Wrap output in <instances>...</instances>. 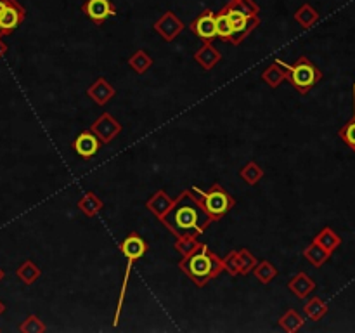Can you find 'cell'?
I'll return each instance as SVG.
<instances>
[{
    "label": "cell",
    "mask_w": 355,
    "mask_h": 333,
    "mask_svg": "<svg viewBox=\"0 0 355 333\" xmlns=\"http://www.w3.org/2000/svg\"><path fill=\"white\" fill-rule=\"evenodd\" d=\"M162 224L175 236V239H180L200 238L214 224V221L205 212L200 201L193 196V193L186 189L175 196L172 208L162 219Z\"/></svg>",
    "instance_id": "6da1fadb"
},
{
    "label": "cell",
    "mask_w": 355,
    "mask_h": 333,
    "mask_svg": "<svg viewBox=\"0 0 355 333\" xmlns=\"http://www.w3.org/2000/svg\"><path fill=\"white\" fill-rule=\"evenodd\" d=\"M179 269L196 287L203 288L224 271V264H222L220 257L207 243L200 241V245L193 252L182 255V260L179 262Z\"/></svg>",
    "instance_id": "7a4b0ae2"
},
{
    "label": "cell",
    "mask_w": 355,
    "mask_h": 333,
    "mask_svg": "<svg viewBox=\"0 0 355 333\" xmlns=\"http://www.w3.org/2000/svg\"><path fill=\"white\" fill-rule=\"evenodd\" d=\"M191 193L201 203V207L205 208L208 215L211 217V221H220L225 214L232 210L236 207V200L231 196L227 189H225L222 184L215 182L211 184L210 189L203 191L198 186L191 187Z\"/></svg>",
    "instance_id": "3957f363"
},
{
    "label": "cell",
    "mask_w": 355,
    "mask_h": 333,
    "mask_svg": "<svg viewBox=\"0 0 355 333\" xmlns=\"http://www.w3.org/2000/svg\"><path fill=\"white\" fill-rule=\"evenodd\" d=\"M288 82L302 94L311 92L315 85L322 80V71L307 58V56H300L293 65H288Z\"/></svg>",
    "instance_id": "277c9868"
},
{
    "label": "cell",
    "mask_w": 355,
    "mask_h": 333,
    "mask_svg": "<svg viewBox=\"0 0 355 333\" xmlns=\"http://www.w3.org/2000/svg\"><path fill=\"white\" fill-rule=\"evenodd\" d=\"M225 14H227V19L231 23L232 28V45H241V42L245 40L246 37L252 35L253 30H257L260 24V16H248L243 10H239L238 7L231 6L227 2V6L224 7Z\"/></svg>",
    "instance_id": "5b68a950"
},
{
    "label": "cell",
    "mask_w": 355,
    "mask_h": 333,
    "mask_svg": "<svg viewBox=\"0 0 355 333\" xmlns=\"http://www.w3.org/2000/svg\"><path fill=\"white\" fill-rule=\"evenodd\" d=\"M186 24L177 16L173 10H166L153 24V30L159 35L165 42H173L184 31Z\"/></svg>",
    "instance_id": "8992f818"
},
{
    "label": "cell",
    "mask_w": 355,
    "mask_h": 333,
    "mask_svg": "<svg viewBox=\"0 0 355 333\" xmlns=\"http://www.w3.org/2000/svg\"><path fill=\"white\" fill-rule=\"evenodd\" d=\"M89 128L101 139L103 144H110V142L114 141V139L121 134V130H123L120 121H118L111 113L101 114Z\"/></svg>",
    "instance_id": "52a82bcc"
},
{
    "label": "cell",
    "mask_w": 355,
    "mask_h": 333,
    "mask_svg": "<svg viewBox=\"0 0 355 333\" xmlns=\"http://www.w3.org/2000/svg\"><path fill=\"white\" fill-rule=\"evenodd\" d=\"M82 12L94 24L101 26L107 17L116 16V7H114V3L111 0H85L82 3Z\"/></svg>",
    "instance_id": "ba28073f"
},
{
    "label": "cell",
    "mask_w": 355,
    "mask_h": 333,
    "mask_svg": "<svg viewBox=\"0 0 355 333\" xmlns=\"http://www.w3.org/2000/svg\"><path fill=\"white\" fill-rule=\"evenodd\" d=\"M101 146H103V142H101V139L97 137L90 128H85V130L80 132V134L75 137V141L71 142L73 151L83 160L94 158V156L99 153Z\"/></svg>",
    "instance_id": "9c48e42d"
},
{
    "label": "cell",
    "mask_w": 355,
    "mask_h": 333,
    "mask_svg": "<svg viewBox=\"0 0 355 333\" xmlns=\"http://www.w3.org/2000/svg\"><path fill=\"white\" fill-rule=\"evenodd\" d=\"M148 248H149L148 241H146V239L135 231L128 232L120 243V252L123 253L125 259L132 264L137 262L139 259H142V257L148 253Z\"/></svg>",
    "instance_id": "30bf717a"
},
{
    "label": "cell",
    "mask_w": 355,
    "mask_h": 333,
    "mask_svg": "<svg viewBox=\"0 0 355 333\" xmlns=\"http://www.w3.org/2000/svg\"><path fill=\"white\" fill-rule=\"evenodd\" d=\"M189 30L203 42H214L217 38L215 33V12L211 9H205L194 21H191Z\"/></svg>",
    "instance_id": "8fae6325"
},
{
    "label": "cell",
    "mask_w": 355,
    "mask_h": 333,
    "mask_svg": "<svg viewBox=\"0 0 355 333\" xmlns=\"http://www.w3.org/2000/svg\"><path fill=\"white\" fill-rule=\"evenodd\" d=\"M24 17H26V9L17 0L10 3L3 16L0 17V37L3 38L7 35H12L23 24Z\"/></svg>",
    "instance_id": "7c38bea8"
},
{
    "label": "cell",
    "mask_w": 355,
    "mask_h": 333,
    "mask_svg": "<svg viewBox=\"0 0 355 333\" xmlns=\"http://www.w3.org/2000/svg\"><path fill=\"white\" fill-rule=\"evenodd\" d=\"M87 96L97 104V106H106L114 96H116V89L111 85V82H107L104 76H99L92 85L87 89Z\"/></svg>",
    "instance_id": "4fadbf2b"
},
{
    "label": "cell",
    "mask_w": 355,
    "mask_h": 333,
    "mask_svg": "<svg viewBox=\"0 0 355 333\" xmlns=\"http://www.w3.org/2000/svg\"><path fill=\"white\" fill-rule=\"evenodd\" d=\"M173 201H175V198L170 196L165 189H158L148 201H146V208H148L158 221H162V219L168 214L170 208H172Z\"/></svg>",
    "instance_id": "5bb4252c"
},
{
    "label": "cell",
    "mask_w": 355,
    "mask_h": 333,
    "mask_svg": "<svg viewBox=\"0 0 355 333\" xmlns=\"http://www.w3.org/2000/svg\"><path fill=\"white\" fill-rule=\"evenodd\" d=\"M220 59H222L220 51H218V49L215 47L211 42H203V45H201V47L194 52V61H196L198 65L205 69V71H210V69H214L215 66L220 62Z\"/></svg>",
    "instance_id": "9a60e30c"
},
{
    "label": "cell",
    "mask_w": 355,
    "mask_h": 333,
    "mask_svg": "<svg viewBox=\"0 0 355 333\" xmlns=\"http://www.w3.org/2000/svg\"><path fill=\"white\" fill-rule=\"evenodd\" d=\"M288 76V62L283 59H276L272 65L267 66L262 73V80L270 87V89H277L281 83L286 80Z\"/></svg>",
    "instance_id": "2e32d148"
},
{
    "label": "cell",
    "mask_w": 355,
    "mask_h": 333,
    "mask_svg": "<svg viewBox=\"0 0 355 333\" xmlns=\"http://www.w3.org/2000/svg\"><path fill=\"white\" fill-rule=\"evenodd\" d=\"M288 288H290L291 293H295L300 300H304L315 290V280H312L307 273L302 271V273H297L288 281Z\"/></svg>",
    "instance_id": "e0dca14e"
},
{
    "label": "cell",
    "mask_w": 355,
    "mask_h": 333,
    "mask_svg": "<svg viewBox=\"0 0 355 333\" xmlns=\"http://www.w3.org/2000/svg\"><path fill=\"white\" fill-rule=\"evenodd\" d=\"M76 207L87 217H96L101 210L104 208V201L97 196L94 191H87L78 201H76Z\"/></svg>",
    "instance_id": "ac0fdd59"
},
{
    "label": "cell",
    "mask_w": 355,
    "mask_h": 333,
    "mask_svg": "<svg viewBox=\"0 0 355 333\" xmlns=\"http://www.w3.org/2000/svg\"><path fill=\"white\" fill-rule=\"evenodd\" d=\"M16 276L21 283L30 287V284H33L35 281L42 276V269L33 262V260H24V262H21L19 266H17Z\"/></svg>",
    "instance_id": "d6986e66"
},
{
    "label": "cell",
    "mask_w": 355,
    "mask_h": 333,
    "mask_svg": "<svg viewBox=\"0 0 355 333\" xmlns=\"http://www.w3.org/2000/svg\"><path fill=\"white\" fill-rule=\"evenodd\" d=\"M304 257L314 267H322L329 259H331V252H328V250L322 248L321 245H318L315 241H312L311 245L304 250Z\"/></svg>",
    "instance_id": "ffe728a7"
},
{
    "label": "cell",
    "mask_w": 355,
    "mask_h": 333,
    "mask_svg": "<svg viewBox=\"0 0 355 333\" xmlns=\"http://www.w3.org/2000/svg\"><path fill=\"white\" fill-rule=\"evenodd\" d=\"M312 241H315L318 245H321L322 248L328 250V252L331 253L342 245V238H340V234H336L331 228H322L321 231L315 234V238L312 239Z\"/></svg>",
    "instance_id": "44dd1931"
},
{
    "label": "cell",
    "mask_w": 355,
    "mask_h": 333,
    "mask_svg": "<svg viewBox=\"0 0 355 333\" xmlns=\"http://www.w3.org/2000/svg\"><path fill=\"white\" fill-rule=\"evenodd\" d=\"M277 323H279V326L284 330V332L295 333V332H298L300 328H304L305 319H304V316H302L300 312L295 311V309H288V311L281 316L279 321Z\"/></svg>",
    "instance_id": "7402d4cb"
},
{
    "label": "cell",
    "mask_w": 355,
    "mask_h": 333,
    "mask_svg": "<svg viewBox=\"0 0 355 333\" xmlns=\"http://www.w3.org/2000/svg\"><path fill=\"white\" fill-rule=\"evenodd\" d=\"M127 62L137 75H144L146 71H149V68H151L155 61H153V58L144 51V49H139V51H135L134 54L128 58Z\"/></svg>",
    "instance_id": "603a6c76"
},
{
    "label": "cell",
    "mask_w": 355,
    "mask_h": 333,
    "mask_svg": "<svg viewBox=\"0 0 355 333\" xmlns=\"http://www.w3.org/2000/svg\"><path fill=\"white\" fill-rule=\"evenodd\" d=\"M293 17L304 30H311V28L319 21V12L311 6V3H304L300 9H297Z\"/></svg>",
    "instance_id": "cb8c5ba5"
},
{
    "label": "cell",
    "mask_w": 355,
    "mask_h": 333,
    "mask_svg": "<svg viewBox=\"0 0 355 333\" xmlns=\"http://www.w3.org/2000/svg\"><path fill=\"white\" fill-rule=\"evenodd\" d=\"M304 312L309 319H312V321H319V319H322L328 314V304H326L321 297H312L309 298L307 304L304 305Z\"/></svg>",
    "instance_id": "d4e9b609"
},
{
    "label": "cell",
    "mask_w": 355,
    "mask_h": 333,
    "mask_svg": "<svg viewBox=\"0 0 355 333\" xmlns=\"http://www.w3.org/2000/svg\"><path fill=\"white\" fill-rule=\"evenodd\" d=\"M263 176H266V172H263V169L257 162H248L241 170H239V177H241L248 186L259 184L260 180L263 179Z\"/></svg>",
    "instance_id": "484cf974"
},
{
    "label": "cell",
    "mask_w": 355,
    "mask_h": 333,
    "mask_svg": "<svg viewBox=\"0 0 355 333\" xmlns=\"http://www.w3.org/2000/svg\"><path fill=\"white\" fill-rule=\"evenodd\" d=\"M215 33H217V37L220 38V40L232 44V28L224 9L215 12Z\"/></svg>",
    "instance_id": "4316f807"
},
{
    "label": "cell",
    "mask_w": 355,
    "mask_h": 333,
    "mask_svg": "<svg viewBox=\"0 0 355 333\" xmlns=\"http://www.w3.org/2000/svg\"><path fill=\"white\" fill-rule=\"evenodd\" d=\"M252 273L255 274V278L259 280V283H262V284H269L270 281L277 276L276 266H274L270 260H260V262L253 267Z\"/></svg>",
    "instance_id": "83f0119b"
},
{
    "label": "cell",
    "mask_w": 355,
    "mask_h": 333,
    "mask_svg": "<svg viewBox=\"0 0 355 333\" xmlns=\"http://www.w3.org/2000/svg\"><path fill=\"white\" fill-rule=\"evenodd\" d=\"M354 99H355V83H354ZM340 139L355 151V101H354V117L338 130Z\"/></svg>",
    "instance_id": "f1b7e54d"
},
{
    "label": "cell",
    "mask_w": 355,
    "mask_h": 333,
    "mask_svg": "<svg viewBox=\"0 0 355 333\" xmlns=\"http://www.w3.org/2000/svg\"><path fill=\"white\" fill-rule=\"evenodd\" d=\"M238 259H239V274H243V276H248V274L253 271V267L259 264L257 257L253 255L248 248L238 250Z\"/></svg>",
    "instance_id": "f546056e"
},
{
    "label": "cell",
    "mask_w": 355,
    "mask_h": 333,
    "mask_svg": "<svg viewBox=\"0 0 355 333\" xmlns=\"http://www.w3.org/2000/svg\"><path fill=\"white\" fill-rule=\"evenodd\" d=\"M19 332L21 333H45L47 332V326H45V323L42 321L38 316L30 314L19 325Z\"/></svg>",
    "instance_id": "4dcf8cb0"
},
{
    "label": "cell",
    "mask_w": 355,
    "mask_h": 333,
    "mask_svg": "<svg viewBox=\"0 0 355 333\" xmlns=\"http://www.w3.org/2000/svg\"><path fill=\"white\" fill-rule=\"evenodd\" d=\"M229 3L234 7H238L239 10H243V12L248 14V16H252V17L259 16L260 14V7L255 0H229Z\"/></svg>",
    "instance_id": "1f68e13d"
},
{
    "label": "cell",
    "mask_w": 355,
    "mask_h": 333,
    "mask_svg": "<svg viewBox=\"0 0 355 333\" xmlns=\"http://www.w3.org/2000/svg\"><path fill=\"white\" fill-rule=\"evenodd\" d=\"M198 245H200V238H180L175 239L173 248H175L180 255H187V253L193 252Z\"/></svg>",
    "instance_id": "d6a6232c"
},
{
    "label": "cell",
    "mask_w": 355,
    "mask_h": 333,
    "mask_svg": "<svg viewBox=\"0 0 355 333\" xmlns=\"http://www.w3.org/2000/svg\"><path fill=\"white\" fill-rule=\"evenodd\" d=\"M222 264H224V271L229 273L231 276H239V259L238 252H229L227 255L222 259Z\"/></svg>",
    "instance_id": "836d02e7"
},
{
    "label": "cell",
    "mask_w": 355,
    "mask_h": 333,
    "mask_svg": "<svg viewBox=\"0 0 355 333\" xmlns=\"http://www.w3.org/2000/svg\"><path fill=\"white\" fill-rule=\"evenodd\" d=\"M12 2H16V0H0V17L3 16V12L7 10V7H9Z\"/></svg>",
    "instance_id": "e575fe53"
},
{
    "label": "cell",
    "mask_w": 355,
    "mask_h": 333,
    "mask_svg": "<svg viewBox=\"0 0 355 333\" xmlns=\"http://www.w3.org/2000/svg\"><path fill=\"white\" fill-rule=\"evenodd\" d=\"M7 51H9V47H7V44L3 42V38L0 37V59L7 54Z\"/></svg>",
    "instance_id": "d590c367"
},
{
    "label": "cell",
    "mask_w": 355,
    "mask_h": 333,
    "mask_svg": "<svg viewBox=\"0 0 355 333\" xmlns=\"http://www.w3.org/2000/svg\"><path fill=\"white\" fill-rule=\"evenodd\" d=\"M7 311V305L6 304H3V302L2 300H0V316H2L3 314V312H6Z\"/></svg>",
    "instance_id": "8d00e7d4"
},
{
    "label": "cell",
    "mask_w": 355,
    "mask_h": 333,
    "mask_svg": "<svg viewBox=\"0 0 355 333\" xmlns=\"http://www.w3.org/2000/svg\"><path fill=\"white\" fill-rule=\"evenodd\" d=\"M3 278H6V273H3V269H2V267H0V281H2Z\"/></svg>",
    "instance_id": "74e56055"
}]
</instances>
